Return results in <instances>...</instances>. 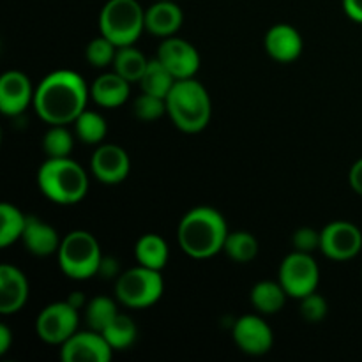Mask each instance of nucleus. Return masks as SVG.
Masks as SVG:
<instances>
[{
  "label": "nucleus",
  "mask_w": 362,
  "mask_h": 362,
  "mask_svg": "<svg viewBox=\"0 0 362 362\" xmlns=\"http://www.w3.org/2000/svg\"><path fill=\"white\" fill-rule=\"evenodd\" d=\"M90 87L80 73L57 69L35 87L34 110L48 126H69L87 110Z\"/></svg>",
  "instance_id": "obj_1"
},
{
  "label": "nucleus",
  "mask_w": 362,
  "mask_h": 362,
  "mask_svg": "<svg viewBox=\"0 0 362 362\" xmlns=\"http://www.w3.org/2000/svg\"><path fill=\"white\" fill-rule=\"evenodd\" d=\"M230 230L218 209L198 205L187 211L177 226V243L187 257L207 260L221 253Z\"/></svg>",
  "instance_id": "obj_2"
},
{
  "label": "nucleus",
  "mask_w": 362,
  "mask_h": 362,
  "mask_svg": "<svg viewBox=\"0 0 362 362\" xmlns=\"http://www.w3.org/2000/svg\"><path fill=\"white\" fill-rule=\"evenodd\" d=\"M166 113L177 129L194 134L209 126L212 101L207 88L194 78L177 80L166 95Z\"/></svg>",
  "instance_id": "obj_3"
},
{
  "label": "nucleus",
  "mask_w": 362,
  "mask_h": 362,
  "mask_svg": "<svg viewBox=\"0 0 362 362\" xmlns=\"http://www.w3.org/2000/svg\"><path fill=\"white\" fill-rule=\"evenodd\" d=\"M37 186L53 204L74 205L87 197L88 175L74 159L46 158L37 170Z\"/></svg>",
  "instance_id": "obj_4"
},
{
  "label": "nucleus",
  "mask_w": 362,
  "mask_h": 362,
  "mask_svg": "<svg viewBox=\"0 0 362 362\" xmlns=\"http://www.w3.org/2000/svg\"><path fill=\"white\" fill-rule=\"evenodd\" d=\"M103 257L98 239L85 230H74L62 237L57 253L60 271L74 281H85L99 274Z\"/></svg>",
  "instance_id": "obj_5"
},
{
  "label": "nucleus",
  "mask_w": 362,
  "mask_h": 362,
  "mask_svg": "<svg viewBox=\"0 0 362 362\" xmlns=\"http://www.w3.org/2000/svg\"><path fill=\"white\" fill-rule=\"evenodd\" d=\"M99 30L117 48L134 45L145 32V9L138 0H108L99 14Z\"/></svg>",
  "instance_id": "obj_6"
},
{
  "label": "nucleus",
  "mask_w": 362,
  "mask_h": 362,
  "mask_svg": "<svg viewBox=\"0 0 362 362\" xmlns=\"http://www.w3.org/2000/svg\"><path fill=\"white\" fill-rule=\"evenodd\" d=\"M165 292L161 271L136 265L115 279V299L129 310H147L159 303Z\"/></svg>",
  "instance_id": "obj_7"
},
{
  "label": "nucleus",
  "mask_w": 362,
  "mask_h": 362,
  "mask_svg": "<svg viewBox=\"0 0 362 362\" xmlns=\"http://www.w3.org/2000/svg\"><path fill=\"white\" fill-rule=\"evenodd\" d=\"M278 281L292 299H303L317 292L320 283V269L311 253L296 251L283 258L278 269Z\"/></svg>",
  "instance_id": "obj_8"
},
{
  "label": "nucleus",
  "mask_w": 362,
  "mask_h": 362,
  "mask_svg": "<svg viewBox=\"0 0 362 362\" xmlns=\"http://www.w3.org/2000/svg\"><path fill=\"white\" fill-rule=\"evenodd\" d=\"M80 325V310L67 300L52 303L35 318V334L48 345L62 346Z\"/></svg>",
  "instance_id": "obj_9"
},
{
  "label": "nucleus",
  "mask_w": 362,
  "mask_h": 362,
  "mask_svg": "<svg viewBox=\"0 0 362 362\" xmlns=\"http://www.w3.org/2000/svg\"><path fill=\"white\" fill-rule=\"evenodd\" d=\"M320 251L334 262H349L362 250V232L350 221H331L320 230Z\"/></svg>",
  "instance_id": "obj_10"
},
{
  "label": "nucleus",
  "mask_w": 362,
  "mask_h": 362,
  "mask_svg": "<svg viewBox=\"0 0 362 362\" xmlns=\"http://www.w3.org/2000/svg\"><path fill=\"white\" fill-rule=\"evenodd\" d=\"M232 338L240 352L253 357L265 356L274 345L272 327L260 315H243L237 318L232 329Z\"/></svg>",
  "instance_id": "obj_11"
},
{
  "label": "nucleus",
  "mask_w": 362,
  "mask_h": 362,
  "mask_svg": "<svg viewBox=\"0 0 362 362\" xmlns=\"http://www.w3.org/2000/svg\"><path fill=\"white\" fill-rule=\"evenodd\" d=\"M158 59L173 74L175 80L194 78L202 64L198 49L189 41L175 37V35L163 39L158 48Z\"/></svg>",
  "instance_id": "obj_12"
},
{
  "label": "nucleus",
  "mask_w": 362,
  "mask_h": 362,
  "mask_svg": "<svg viewBox=\"0 0 362 362\" xmlns=\"http://www.w3.org/2000/svg\"><path fill=\"white\" fill-rule=\"evenodd\" d=\"M113 349L103 332L78 331L60 346V359L64 362H110Z\"/></svg>",
  "instance_id": "obj_13"
},
{
  "label": "nucleus",
  "mask_w": 362,
  "mask_h": 362,
  "mask_svg": "<svg viewBox=\"0 0 362 362\" xmlns=\"http://www.w3.org/2000/svg\"><path fill=\"white\" fill-rule=\"evenodd\" d=\"M92 175L106 186L124 182L131 172L129 154L120 145L101 144L90 158Z\"/></svg>",
  "instance_id": "obj_14"
},
{
  "label": "nucleus",
  "mask_w": 362,
  "mask_h": 362,
  "mask_svg": "<svg viewBox=\"0 0 362 362\" xmlns=\"http://www.w3.org/2000/svg\"><path fill=\"white\" fill-rule=\"evenodd\" d=\"M35 88L30 78L21 71H7L0 78V112L18 117L34 105Z\"/></svg>",
  "instance_id": "obj_15"
},
{
  "label": "nucleus",
  "mask_w": 362,
  "mask_h": 362,
  "mask_svg": "<svg viewBox=\"0 0 362 362\" xmlns=\"http://www.w3.org/2000/svg\"><path fill=\"white\" fill-rule=\"evenodd\" d=\"M264 48L272 60L288 64L299 59L304 49V41L293 25L276 23L265 34Z\"/></svg>",
  "instance_id": "obj_16"
},
{
  "label": "nucleus",
  "mask_w": 362,
  "mask_h": 362,
  "mask_svg": "<svg viewBox=\"0 0 362 362\" xmlns=\"http://www.w3.org/2000/svg\"><path fill=\"white\" fill-rule=\"evenodd\" d=\"M30 296L28 279L11 264L0 265V313L14 315L27 304Z\"/></svg>",
  "instance_id": "obj_17"
},
{
  "label": "nucleus",
  "mask_w": 362,
  "mask_h": 362,
  "mask_svg": "<svg viewBox=\"0 0 362 362\" xmlns=\"http://www.w3.org/2000/svg\"><path fill=\"white\" fill-rule=\"evenodd\" d=\"M21 243L30 255L46 258L59 253L62 237L45 219L37 218V216H27V226L21 235Z\"/></svg>",
  "instance_id": "obj_18"
},
{
  "label": "nucleus",
  "mask_w": 362,
  "mask_h": 362,
  "mask_svg": "<svg viewBox=\"0 0 362 362\" xmlns=\"http://www.w3.org/2000/svg\"><path fill=\"white\" fill-rule=\"evenodd\" d=\"M184 14L175 0H156L145 9V30L156 37H172L182 27Z\"/></svg>",
  "instance_id": "obj_19"
},
{
  "label": "nucleus",
  "mask_w": 362,
  "mask_h": 362,
  "mask_svg": "<svg viewBox=\"0 0 362 362\" xmlns=\"http://www.w3.org/2000/svg\"><path fill=\"white\" fill-rule=\"evenodd\" d=\"M129 94L131 83L115 71L99 74L90 85V99L106 110L120 108L129 99Z\"/></svg>",
  "instance_id": "obj_20"
},
{
  "label": "nucleus",
  "mask_w": 362,
  "mask_h": 362,
  "mask_svg": "<svg viewBox=\"0 0 362 362\" xmlns=\"http://www.w3.org/2000/svg\"><path fill=\"white\" fill-rule=\"evenodd\" d=\"M286 299H288V293L285 292L281 283L271 281V279L258 281L250 292L251 306L260 315L279 313L285 308Z\"/></svg>",
  "instance_id": "obj_21"
},
{
  "label": "nucleus",
  "mask_w": 362,
  "mask_h": 362,
  "mask_svg": "<svg viewBox=\"0 0 362 362\" xmlns=\"http://www.w3.org/2000/svg\"><path fill=\"white\" fill-rule=\"evenodd\" d=\"M134 258H136L138 265L156 269V271H163L165 265L168 264L170 258L168 244L158 233H145V235H141L136 240Z\"/></svg>",
  "instance_id": "obj_22"
},
{
  "label": "nucleus",
  "mask_w": 362,
  "mask_h": 362,
  "mask_svg": "<svg viewBox=\"0 0 362 362\" xmlns=\"http://www.w3.org/2000/svg\"><path fill=\"white\" fill-rule=\"evenodd\" d=\"M148 62L151 60L134 45L122 46V48L117 49L115 60H113V71L119 73L122 78H126L129 83H140L141 76L147 71Z\"/></svg>",
  "instance_id": "obj_23"
},
{
  "label": "nucleus",
  "mask_w": 362,
  "mask_h": 362,
  "mask_svg": "<svg viewBox=\"0 0 362 362\" xmlns=\"http://www.w3.org/2000/svg\"><path fill=\"white\" fill-rule=\"evenodd\" d=\"M74 134L87 145H101L108 134V124L105 117L94 110H83L73 122Z\"/></svg>",
  "instance_id": "obj_24"
},
{
  "label": "nucleus",
  "mask_w": 362,
  "mask_h": 362,
  "mask_svg": "<svg viewBox=\"0 0 362 362\" xmlns=\"http://www.w3.org/2000/svg\"><path fill=\"white\" fill-rule=\"evenodd\" d=\"M223 251L235 264H250L258 257L260 246L253 233L246 230H237V232L228 233Z\"/></svg>",
  "instance_id": "obj_25"
},
{
  "label": "nucleus",
  "mask_w": 362,
  "mask_h": 362,
  "mask_svg": "<svg viewBox=\"0 0 362 362\" xmlns=\"http://www.w3.org/2000/svg\"><path fill=\"white\" fill-rule=\"evenodd\" d=\"M25 226H27V216L16 205L4 202L0 205V247H7L21 240Z\"/></svg>",
  "instance_id": "obj_26"
},
{
  "label": "nucleus",
  "mask_w": 362,
  "mask_h": 362,
  "mask_svg": "<svg viewBox=\"0 0 362 362\" xmlns=\"http://www.w3.org/2000/svg\"><path fill=\"white\" fill-rule=\"evenodd\" d=\"M175 78L173 74L163 66L161 60L156 57L148 62L147 71L144 73L140 80V87L141 92H147V94L158 95V98H165L170 94L172 87L175 85Z\"/></svg>",
  "instance_id": "obj_27"
},
{
  "label": "nucleus",
  "mask_w": 362,
  "mask_h": 362,
  "mask_svg": "<svg viewBox=\"0 0 362 362\" xmlns=\"http://www.w3.org/2000/svg\"><path fill=\"white\" fill-rule=\"evenodd\" d=\"M117 303L119 300H113L112 297L106 296H99L88 300L87 306H85V320H87L88 329L98 332L105 331L120 313Z\"/></svg>",
  "instance_id": "obj_28"
},
{
  "label": "nucleus",
  "mask_w": 362,
  "mask_h": 362,
  "mask_svg": "<svg viewBox=\"0 0 362 362\" xmlns=\"http://www.w3.org/2000/svg\"><path fill=\"white\" fill-rule=\"evenodd\" d=\"M103 336H105L106 341L110 343L113 352H115V350L122 352V350L131 349V346L136 343L138 327L133 322V318H129L124 313H119L115 317V320L103 331Z\"/></svg>",
  "instance_id": "obj_29"
},
{
  "label": "nucleus",
  "mask_w": 362,
  "mask_h": 362,
  "mask_svg": "<svg viewBox=\"0 0 362 362\" xmlns=\"http://www.w3.org/2000/svg\"><path fill=\"white\" fill-rule=\"evenodd\" d=\"M74 131L67 126H49L42 136V151L46 158H69L74 147Z\"/></svg>",
  "instance_id": "obj_30"
},
{
  "label": "nucleus",
  "mask_w": 362,
  "mask_h": 362,
  "mask_svg": "<svg viewBox=\"0 0 362 362\" xmlns=\"http://www.w3.org/2000/svg\"><path fill=\"white\" fill-rule=\"evenodd\" d=\"M117 46L110 41L105 35H99L94 37L85 48V59L90 64L92 67H98V69H105V67L113 66V60L117 55Z\"/></svg>",
  "instance_id": "obj_31"
},
{
  "label": "nucleus",
  "mask_w": 362,
  "mask_h": 362,
  "mask_svg": "<svg viewBox=\"0 0 362 362\" xmlns=\"http://www.w3.org/2000/svg\"><path fill=\"white\" fill-rule=\"evenodd\" d=\"M133 113L141 122H156L166 113V99L141 92L133 105Z\"/></svg>",
  "instance_id": "obj_32"
},
{
  "label": "nucleus",
  "mask_w": 362,
  "mask_h": 362,
  "mask_svg": "<svg viewBox=\"0 0 362 362\" xmlns=\"http://www.w3.org/2000/svg\"><path fill=\"white\" fill-rule=\"evenodd\" d=\"M299 310L300 317H303L308 324H320V322L325 320V317H327L329 304L324 296L313 292L300 299Z\"/></svg>",
  "instance_id": "obj_33"
},
{
  "label": "nucleus",
  "mask_w": 362,
  "mask_h": 362,
  "mask_svg": "<svg viewBox=\"0 0 362 362\" xmlns=\"http://www.w3.org/2000/svg\"><path fill=\"white\" fill-rule=\"evenodd\" d=\"M322 235L318 230L311 228V226H300L293 232L292 235V246L296 251H303V253H311L320 250Z\"/></svg>",
  "instance_id": "obj_34"
},
{
  "label": "nucleus",
  "mask_w": 362,
  "mask_h": 362,
  "mask_svg": "<svg viewBox=\"0 0 362 362\" xmlns=\"http://www.w3.org/2000/svg\"><path fill=\"white\" fill-rule=\"evenodd\" d=\"M99 276H103L105 279H117L120 276L119 272V264H117L115 258L103 257L101 267H99Z\"/></svg>",
  "instance_id": "obj_35"
},
{
  "label": "nucleus",
  "mask_w": 362,
  "mask_h": 362,
  "mask_svg": "<svg viewBox=\"0 0 362 362\" xmlns=\"http://www.w3.org/2000/svg\"><path fill=\"white\" fill-rule=\"evenodd\" d=\"M349 182H350V187H352L359 197H362V158L357 159V161L352 165V168H350Z\"/></svg>",
  "instance_id": "obj_36"
},
{
  "label": "nucleus",
  "mask_w": 362,
  "mask_h": 362,
  "mask_svg": "<svg viewBox=\"0 0 362 362\" xmlns=\"http://www.w3.org/2000/svg\"><path fill=\"white\" fill-rule=\"evenodd\" d=\"M343 11L350 20L362 25V0H343Z\"/></svg>",
  "instance_id": "obj_37"
},
{
  "label": "nucleus",
  "mask_w": 362,
  "mask_h": 362,
  "mask_svg": "<svg viewBox=\"0 0 362 362\" xmlns=\"http://www.w3.org/2000/svg\"><path fill=\"white\" fill-rule=\"evenodd\" d=\"M13 343V332L6 324L0 325V356H6Z\"/></svg>",
  "instance_id": "obj_38"
},
{
  "label": "nucleus",
  "mask_w": 362,
  "mask_h": 362,
  "mask_svg": "<svg viewBox=\"0 0 362 362\" xmlns=\"http://www.w3.org/2000/svg\"><path fill=\"white\" fill-rule=\"evenodd\" d=\"M66 300H67V303L73 304V306L76 308V310H81V308L87 306V303H88L87 297H85L83 293H81V292H74V293H71V296L67 297Z\"/></svg>",
  "instance_id": "obj_39"
}]
</instances>
